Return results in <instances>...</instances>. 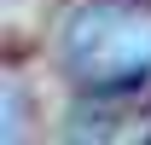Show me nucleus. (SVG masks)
<instances>
[{
  "mask_svg": "<svg viewBox=\"0 0 151 145\" xmlns=\"http://www.w3.org/2000/svg\"><path fill=\"white\" fill-rule=\"evenodd\" d=\"M64 75L81 93L122 99L151 87V6L139 0H81L58 41Z\"/></svg>",
  "mask_w": 151,
  "mask_h": 145,
  "instance_id": "f257e3e1",
  "label": "nucleus"
}]
</instances>
